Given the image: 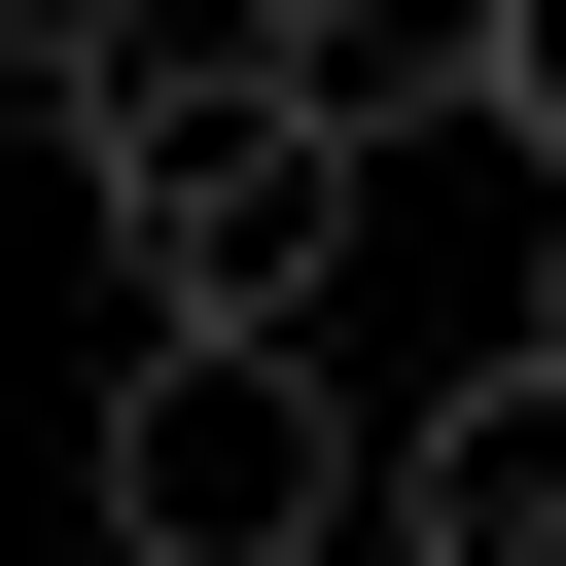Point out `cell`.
<instances>
[{
  "instance_id": "2",
  "label": "cell",
  "mask_w": 566,
  "mask_h": 566,
  "mask_svg": "<svg viewBox=\"0 0 566 566\" xmlns=\"http://www.w3.org/2000/svg\"><path fill=\"white\" fill-rule=\"evenodd\" d=\"M106 283H142V354H318V283H354V142H318V106L106 142Z\"/></svg>"
},
{
  "instance_id": "3",
  "label": "cell",
  "mask_w": 566,
  "mask_h": 566,
  "mask_svg": "<svg viewBox=\"0 0 566 566\" xmlns=\"http://www.w3.org/2000/svg\"><path fill=\"white\" fill-rule=\"evenodd\" d=\"M35 106H71V177L212 142V106H318V0H35Z\"/></svg>"
},
{
  "instance_id": "1",
  "label": "cell",
  "mask_w": 566,
  "mask_h": 566,
  "mask_svg": "<svg viewBox=\"0 0 566 566\" xmlns=\"http://www.w3.org/2000/svg\"><path fill=\"white\" fill-rule=\"evenodd\" d=\"M106 566H389V424L318 354H106Z\"/></svg>"
},
{
  "instance_id": "6",
  "label": "cell",
  "mask_w": 566,
  "mask_h": 566,
  "mask_svg": "<svg viewBox=\"0 0 566 566\" xmlns=\"http://www.w3.org/2000/svg\"><path fill=\"white\" fill-rule=\"evenodd\" d=\"M495 142H531V177H566V0H495Z\"/></svg>"
},
{
  "instance_id": "4",
  "label": "cell",
  "mask_w": 566,
  "mask_h": 566,
  "mask_svg": "<svg viewBox=\"0 0 566 566\" xmlns=\"http://www.w3.org/2000/svg\"><path fill=\"white\" fill-rule=\"evenodd\" d=\"M389 566H566V318L460 354V389L389 424Z\"/></svg>"
},
{
  "instance_id": "5",
  "label": "cell",
  "mask_w": 566,
  "mask_h": 566,
  "mask_svg": "<svg viewBox=\"0 0 566 566\" xmlns=\"http://www.w3.org/2000/svg\"><path fill=\"white\" fill-rule=\"evenodd\" d=\"M318 142H495V0H318Z\"/></svg>"
}]
</instances>
